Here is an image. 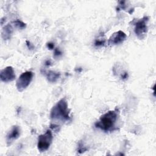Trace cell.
<instances>
[{
	"instance_id": "6da1fadb",
	"label": "cell",
	"mask_w": 156,
	"mask_h": 156,
	"mask_svg": "<svg viewBox=\"0 0 156 156\" xmlns=\"http://www.w3.org/2000/svg\"><path fill=\"white\" fill-rule=\"evenodd\" d=\"M50 118L54 121H60L61 122H65L69 120V110L68 109V102L65 98L61 99L52 108Z\"/></svg>"
},
{
	"instance_id": "7a4b0ae2",
	"label": "cell",
	"mask_w": 156,
	"mask_h": 156,
	"mask_svg": "<svg viewBox=\"0 0 156 156\" xmlns=\"http://www.w3.org/2000/svg\"><path fill=\"white\" fill-rule=\"evenodd\" d=\"M118 115L119 110L117 109L108 111L101 116L95 123V127L104 132L113 130L117 121Z\"/></svg>"
},
{
	"instance_id": "3957f363",
	"label": "cell",
	"mask_w": 156,
	"mask_h": 156,
	"mask_svg": "<svg viewBox=\"0 0 156 156\" xmlns=\"http://www.w3.org/2000/svg\"><path fill=\"white\" fill-rule=\"evenodd\" d=\"M53 139L52 133L51 130H48L46 132L40 135L38 138L37 148L41 152L47 151L51 146Z\"/></svg>"
},
{
	"instance_id": "277c9868",
	"label": "cell",
	"mask_w": 156,
	"mask_h": 156,
	"mask_svg": "<svg viewBox=\"0 0 156 156\" xmlns=\"http://www.w3.org/2000/svg\"><path fill=\"white\" fill-rule=\"evenodd\" d=\"M34 77V73L32 71H27L23 73L16 82V87L18 91L22 92L30 83Z\"/></svg>"
},
{
	"instance_id": "5b68a950",
	"label": "cell",
	"mask_w": 156,
	"mask_h": 156,
	"mask_svg": "<svg viewBox=\"0 0 156 156\" xmlns=\"http://www.w3.org/2000/svg\"><path fill=\"white\" fill-rule=\"evenodd\" d=\"M149 18L147 16H144L143 18L136 21L134 24L135 28L134 31L138 38L140 39L143 38L147 32V23Z\"/></svg>"
},
{
	"instance_id": "8992f818",
	"label": "cell",
	"mask_w": 156,
	"mask_h": 156,
	"mask_svg": "<svg viewBox=\"0 0 156 156\" xmlns=\"http://www.w3.org/2000/svg\"><path fill=\"white\" fill-rule=\"evenodd\" d=\"M16 77L15 71L12 66H7L1 71L0 78L2 82L7 83L15 80Z\"/></svg>"
},
{
	"instance_id": "52a82bcc",
	"label": "cell",
	"mask_w": 156,
	"mask_h": 156,
	"mask_svg": "<svg viewBox=\"0 0 156 156\" xmlns=\"http://www.w3.org/2000/svg\"><path fill=\"white\" fill-rule=\"evenodd\" d=\"M127 38L126 34L122 30H118L113 33L110 37L108 43L110 46L119 44L124 42Z\"/></svg>"
},
{
	"instance_id": "ba28073f",
	"label": "cell",
	"mask_w": 156,
	"mask_h": 156,
	"mask_svg": "<svg viewBox=\"0 0 156 156\" xmlns=\"http://www.w3.org/2000/svg\"><path fill=\"white\" fill-rule=\"evenodd\" d=\"M21 133V130L18 126L15 125L12 127L9 132L6 135V144L9 146H10L15 140L18 139Z\"/></svg>"
},
{
	"instance_id": "9c48e42d",
	"label": "cell",
	"mask_w": 156,
	"mask_h": 156,
	"mask_svg": "<svg viewBox=\"0 0 156 156\" xmlns=\"http://www.w3.org/2000/svg\"><path fill=\"white\" fill-rule=\"evenodd\" d=\"M13 33V27L10 24H7L5 25L2 30V32H1V36L2 38L5 40H9L12 35Z\"/></svg>"
},
{
	"instance_id": "30bf717a",
	"label": "cell",
	"mask_w": 156,
	"mask_h": 156,
	"mask_svg": "<svg viewBox=\"0 0 156 156\" xmlns=\"http://www.w3.org/2000/svg\"><path fill=\"white\" fill-rule=\"evenodd\" d=\"M60 76V74L59 73H57L53 71H49L46 74L48 80L51 83L55 82L59 79Z\"/></svg>"
},
{
	"instance_id": "8fae6325",
	"label": "cell",
	"mask_w": 156,
	"mask_h": 156,
	"mask_svg": "<svg viewBox=\"0 0 156 156\" xmlns=\"http://www.w3.org/2000/svg\"><path fill=\"white\" fill-rule=\"evenodd\" d=\"M105 40L104 38V37L102 35H101L97 39H96L94 41V46L96 47L103 46L105 44Z\"/></svg>"
},
{
	"instance_id": "7c38bea8",
	"label": "cell",
	"mask_w": 156,
	"mask_h": 156,
	"mask_svg": "<svg viewBox=\"0 0 156 156\" xmlns=\"http://www.w3.org/2000/svg\"><path fill=\"white\" fill-rule=\"evenodd\" d=\"M13 24H15V26L16 27H18L20 29H23L24 28L26 27V24L19 20H17L13 21Z\"/></svg>"
},
{
	"instance_id": "4fadbf2b",
	"label": "cell",
	"mask_w": 156,
	"mask_h": 156,
	"mask_svg": "<svg viewBox=\"0 0 156 156\" xmlns=\"http://www.w3.org/2000/svg\"><path fill=\"white\" fill-rule=\"evenodd\" d=\"M79 146L78 149H77V152H78L79 153H83V152H84L85 151H86L87 150V149L85 147L83 146L82 145H81V146L79 145Z\"/></svg>"
},
{
	"instance_id": "5bb4252c",
	"label": "cell",
	"mask_w": 156,
	"mask_h": 156,
	"mask_svg": "<svg viewBox=\"0 0 156 156\" xmlns=\"http://www.w3.org/2000/svg\"><path fill=\"white\" fill-rule=\"evenodd\" d=\"M62 55V52L60 51V49H58V48H55L54 49V57H59L60 55Z\"/></svg>"
},
{
	"instance_id": "9a60e30c",
	"label": "cell",
	"mask_w": 156,
	"mask_h": 156,
	"mask_svg": "<svg viewBox=\"0 0 156 156\" xmlns=\"http://www.w3.org/2000/svg\"><path fill=\"white\" fill-rule=\"evenodd\" d=\"M47 47L49 49L51 50V49H53L54 48V44L52 43H47Z\"/></svg>"
},
{
	"instance_id": "2e32d148",
	"label": "cell",
	"mask_w": 156,
	"mask_h": 156,
	"mask_svg": "<svg viewBox=\"0 0 156 156\" xmlns=\"http://www.w3.org/2000/svg\"><path fill=\"white\" fill-rule=\"evenodd\" d=\"M26 44H27V47H28V48H29L30 49H32L33 48H34V46H33V44H31L29 41H26Z\"/></svg>"
},
{
	"instance_id": "e0dca14e",
	"label": "cell",
	"mask_w": 156,
	"mask_h": 156,
	"mask_svg": "<svg viewBox=\"0 0 156 156\" xmlns=\"http://www.w3.org/2000/svg\"><path fill=\"white\" fill-rule=\"evenodd\" d=\"M46 65H51V62L49 60H48L46 62Z\"/></svg>"
}]
</instances>
